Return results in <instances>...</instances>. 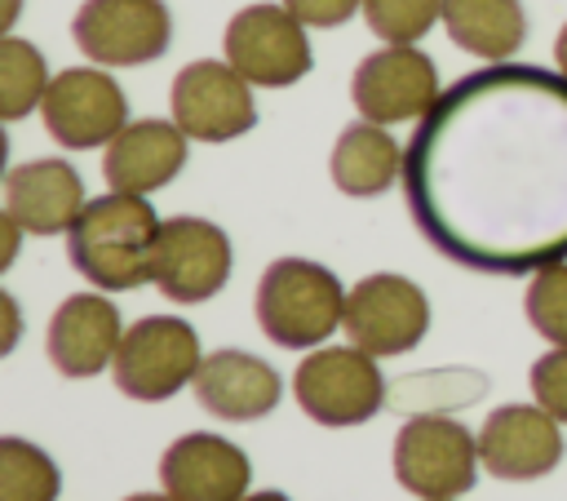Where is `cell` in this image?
Returning a JSON list of instances; mask_svg holds the SVG:
<instances>
[{
    "mask_svg": "<svg viewBox=\"0 0 567 501\" xmlns=\"http://www.w3.org/2000/svg\"><path fill=\"white\" fill-rule=\"evenodd\" d=\"M416 231L483 275L567 262V75L492 62L461 75L403 146Z\"/></svg>",
    "mask_w": 567,
    "mask_h": 501,
    "instance_id": "1",
    "label": "cell"
},
{
    "mask_svg": "<svg viewBox=\"0 0 567 501\" xmlns=\"http://www.w3.org/2000/svg\"><path fill=\"white\" fill-rule=\"evenodd\" d=\"M155 235H159V217L146 204V195L111 191L80 208V217L66 231V257L89 284L106 293H124L151 279Z\"/></svg>",
    "mask_w": 567,
    "mask_h": 501,
    "instance_id": "2",
    "label": "cell"
},
{
    "mask_svg": "<svg viewBox=\"0 0 567 501\" xmlns=\"http://www.w3.org/2000/svg\"><path fill=\"white\" fill-rule=\"evenodd\" d=\"M346 319L341 279L306 257H279L257 284V324L275 346L306 350L328 341Z\"/></svg>",
    "mask_w": 567,
    "mask_h": 501,
    "instance_id": "3",
    "label": "cell"
},
{
    "mask_svg": "<svg viewBox=\"0 0 567 501\" xmlns=\"http://www.w3.org/2000/svg\"><path fill=\"white\" fill-rule=\"evenodd\" d=\"M292 395L319 426H363L385 403V377L377 355L359 346H323L297 364Z\"/></svg>",
    "mask_w": 567,
    "mask_h": 501,
    "instance_id": "4",
    "label": "cell"
},
{
    "mask_svg": "<svg viewBox=\"0 0 567 501\" xmlns=\"http://www.w3.org/2000/svg\"><path fill=\"white\" fill-rule=\"evenodd\" d=\"M199 364H204L199 337L186 319L146 315L124 333L115 350V386L128 399L159 403V399H173L182 386H190Z\"/></svg>",
    "mask_w": 567,
    "mask_h": 501,
    "instance_id": "5",
    "label": "cell"
},
{
    "mask_svg": "<svg viewBox=\"0 0 567 501\" xmlns=\"http://www.w3.org/2000/svg\"><path fill=\"white\" fill-rule=\"evenodd\" d=\"M226 62L261 89L297 84L310 71L306 22L288 4H248L226 22Z\"/></svg>",
    "mask_w": 567,
    "mask_h": 501,
    "instance_id": "6",
    "label": "cell"
},
{
    "mask_svg": "<svg viewBox=\"0 0 567 501\" xmlns=\"http://www.w3.org/2000/svg\"><path fill=\"white\" fill-rule=\"evenodd\" d=\"M478 474V439L452 417H412L394 439V479L416 497H461Z\"/></svg>",
    "mask_w": 567,
    "mask_h": 501,
    "instance_id": "7",
    "label": "cell"
},
{
    "mask_svg": "<svg viewBox=\"0 0 567 501\" xmlns=\"http://www.w3.org/2000/svg\"><path fill=\"white\" fill-rule=\"evenodd\" d=\"M230 279V239L221 226L208 217H168L159 222L155 235V257H151V284L177 301L195 306L221 293Z\"/></svg>",
    "mask_w": 567,
    "mask_h": 501,
    "instance_id": "8",
    "label": "cell"
},
{
    "mask_svg": "<svg viewBox=\"0 0 567 501\" xmlns=\"http://www.w3.org/2000/svg\"><path fill=\"white\" fill-rule=\"evenodd\" d=\"M341 328L368 355H408L430 328V301L412 279L377 270L346 293Z\"/></svg>",
    "mask_w": 567,
    "mask_h": 501,
    "instance_id": "9",
    "label": "cell"
},
{
    "mask_svg": "<svg viewBox=\"0 0 567 501\" xmlns=\"http://www.w3.org/2000/svg\"><path fill=\"white\" fill-rule=\"evenodd\" d=\"M71 35L97 67H142L168 49L173 18L164 0H84Z\"/></svg>",
    "mask_w": 567,
    "mask_h": 501,
    "instance_id": "10",
    "label": "cell"
},
{
    "mask_svg": "<svg viewBox=\"0 0 567 501\" xmlns=\"http://www.w3.org/2000/svg\"><path fill=\"white\" fill-rule=\"evenodd\" d=\"M168 102H173V120L195 142H230L257 124L252 84L230 62H213V58L186 62L173 80Z\"/></svg>",
    "mask_w": 567,
    "mask_h": 501,
    "instance_id": "11",
    "label": "cell"
},
{
    "mask_svg": "<svg viewBox=\"0 0 567 501\" xmlns=\"http://www.w3.org/2000/svg\"><path fill=\"white\" fill-rule=\"evenodd\" d=\"M40 115H44V129L53 133V142H62L71 151H89V146L111 142L128 124V98L106 71L66 67L49 80Z\"/></svg>",
    "mask_w": 567,
    "mask_h": 501,
    "instance_id": "12",
    "label": "cell"
},
{
    "mask_svg": "<svg viewBox=\"0 0 567 501\" xmlns=\"http://www.w3.org/2000/svg\"><path fill=\"white\" fill-rule=\"evenodd\" d=\"M350 98L363 120L372 124H403L421 120L439 102V71L412 44H385L354 67Z\"/></svg>",
    "mask_w": 567,
    "mask_h": 501,
    "instance_id": "13",
    "label": "cell"
},
{
    "mask_svg": "<svg viewBox=\"0 0 567 501\" xmlns=\"http://www.w3.org/2000/svg\"><path fill=\"white\" fill-rule=\"evenodd\" d=\"M478 457L496 479H540L563 461L558 417L540 403H505L478 430Z\"/></svg>",
    "mask_w": 567,
    "mask_h": 501,
    "instance_id": "14",
    "label": "cell"
},
{
    "mask_svg": "<svg viewBox=\"0 0 567 501\" xmlns=\"http://www.w3.org/2000/svg\"><path fill=\"white\" fill-rule=\"evenodd\" d=\"M159 483L177 501H239L248 497L252 466L248 452H239L230 439L190 430L168 443L159 461Z\"/></svg>",
    "mask_w": 567,
    "mask_h": 501,
    "instance_id": "15",
    "label": "cell"
},
{
    "mask_svg": "<svg viewBox=\"0 0 567 501\" xmlns=\"http://www.w3.org/2000/svg\"><path fill=\"white\" fill-rule=\"evenodd\" d=\"M186 164V133L177 120H133L106 142L102 177L111 191L146 195L168 186Z\"/></svg>",
    "mask_w": 567,
    "mask_h": 501,
    "instance_id": "16",
    "label": "cell"
},
{
    "mask_svg": "<svg viewBox=\"0 0 567 501\" xmlns=\"http://www.w3.org/2000/svg\"><path fill=\"white\" fill-rule=\"evenodd\" d=\"M120 341V310L102 293H71L49 319V359L62 377H97Z\"/></svg>",
    "mask_w": 567,
    "mask_h": 501,
    "instance_id": "17",
    "label": "cell"
},
{
    "mask_svg": "<svg viewBox=\"0 0 567 501\" xmlns=\"http://www.w3.org/2000/svg\"><path fill=\"white\" fill-rule=\"evenodd\" d=\"M84 204V182L66 160H27L4 177V213L31 235H66Z\"/></svg>",
    "mask_w": 567,
    "mask_h": 501,
    "instance_id": "18",
    "label": "cell"
},
{
    "mask_svg": "<svg viewBox=\"0 0 567 501\" xmlns=\"http://www.w3.org/2000/svg\"><path fill=\"white\" fill-rule=\"evenodd\" d=\"M195 399L221 421H257L279 403V372L248 350H213L195 372Z\"/></svg>",
    "mask_w": 567,
    "mask_h": 501,
    "instance_id": "19",
    "label": "cell"
},
{
    "mask_svg": "<svg viewBox=\"0 0 567 501\" xmlns=\"http://www.w3.org/2000/svg\"><path fill=\"white\" fill-rule=\"evenodd\" d=\"M443 27L456 49L483 62H505L527 40V18L518 0H443Z\"/></svg>",
    "mask_w": 567,
    "mask_h": 501,
    "instance_id": "20",
    "label": "cell"
},
{
    "mask_svg": "<svg viewBox=\"0 0 567 501\" xmlns=\"http://www.w3.org/2000/svg\"><path fill=\"white\" fill-rule=\"evenodd\" d=\"M328 168H332L337 191H346L354 200H368V195H381L394 177H403V151L394 146V137L381 124L359 120V124L341 129Z\"/></svg>",
    "mask_w": 567,
    "mask_h": 501,
    "instance_id": "21",
    "label": "cell"
},
{
    "mask_svg": "<svg viewBox=\"0 0 567 501\" xmlns=\"http://www.w3.org/2000/svg\"><path fill=\"white\" fill-rule=\"evenodd\" d=\"M62 474L53 457L18 434L0 439V501H58Z\"/></svg>",
    "mask_w": 567,
    "mask_h": 501,
    "instance_id": "22",
    "label": "cell"
},
{
    "mask_svg": "<svg viewBox=\"0 0 567 501\" xmlns=\"http://www.w3.org/2000/svg\"><path fill=\"white\" fill-rule=\"evenodd\" d=\"M44 93H49L44 53L22 35H4L0 40V115L22 120L35 102H44Z\"/></svg>",
    "mask_w": 567,
    "mask_h": 501,
    "instance_id": "23",
    "label": "cell"
},
{
    "mask_svg": "<svg viewBox=\"0 0 567 501\" xmlns=\"http://www.w3.org/2000/svg\"><path fill=\"white\" fill-rule=\"evenodd\" d=\"M527 324L554 341V346H567V262H549L532 275L527 284Z\"/></svg>",
    "mask_w": 567,
    "mask_h": 501,
    "instance_id": "24",
    "label": "cell"
},
{
    "mask_svg": "<svg viewBox=\"0 0 567 501\" xmlns=\"http://www.w3.org/2000/svg\"><path fill=\"white\" fill-rule=\"evenodd\" d=\"M363 18L385 44H412L443 18V0H363Z\"/></svg>",
    "mask_w": 567,
    "mask_h": 501,
    "instance_id": "25",
    "label": "cell"
},
{
    "mask_svg": "<svg viewBox=\"0 0 567 501\" xmlns=\"http://www.w3.org/2000/svg\"><path fill=\"white\" fill-rule=\"evenodd\" d=\"M532 395L545 412L567 421V346H558L532 364Z\"/></svg>",
    "mask_w": 567,
    "mask_h": 501,
    "instance_id": "26",
    "label": "cell"
},
{
    "mask_svg": "<svg viewBox=\"0 0 567 501\" xmlns=\"http://www.w3.org/2000/svg\"><path fill=\"white\" fill-rule=\"evenodd\" d=\"M306 27H341L346 18H354V9H363V0H284Z\"/></svg>",
    "mask_w": 567,
    "mask_h": 501,
    "instance_id": "27",
    "label": "cell"
},
{
    "mask_svg": "<svg viewBox=\"0 0 567 501\" xmlns=\"http://www.w3.org/2000/svg\"><path fill=\"white\" fill-rule=\"evenodd\" d=\"M554 62H558V71L567 75V22H563V31H558V40H554Z\"/></svg>",
    "mask_w": 567,
    "mask_h": 501,
    "instance_id": "28",
    "label": "cell"
},
{
    "mask_svg": "<svg viewBox=\"0 0 567 501\" xmlns=\"http://www.w3.org/2000/svg\"><path fill=\"white\" fill-rule=\"evenodd\" d=\"M124 501H177V497H168V492H137V497H124Z\"/></svg>",
    "mask_w": 567,
    "mask_h": 501,
    "instance_id": "29",
    "label": "cell"
},
{
    "mask_svg": "<svg viewBox=\"0 0 567 501\" xmlns=\"http://www.w3.org/2000/svg\"><path fill=\"white\" fill-rule=\"evenodd\" d=\"M18 18V0H4V13H0V27H9Z\"/></svg>",
    "mask_w": 567,
    "mask_h": 501,
    "instance_id": "30",
    "label": "cell"
},
{
    "mask_svg": "<svg viewBox=\"0 0 567 501\" xmlns=\"http://www.w3.org/2000/svg\"><path fill=\"white\" fill-rule=\"evenodd\" d=\"M239 501H288L284 492H252V497H239Z\"/></svg>",
    "mask_w": 567,
    "mask_h": 501,
    "instance_id": "31",
    "label": "cell"
},
{
    "mask_svg": "<svg viewBox=\"0 0 567 501\" xmlns=\"http://www.w3.org/2000/svg\"><path fill=\"white\" fill-rule=\"evenodd\" d=\"M421 501H452V497H421Z\"/></svg>",
    "mask_w": 567,
    "mask_h": 501,
    "instance_id": "32",
    "label": "cell"
}]
</instances>
